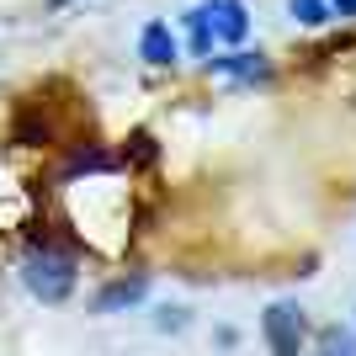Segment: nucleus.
<instances>
[{
  "label": "nucleus",
  "mask_w": 356,
  "mask_h": 356,
  "mask_svg": "<svg viewBox=\"0 0 356 356\" xmlns=\"http://www.w3.org/2000/svg\"><path fill=\"white\" fill-rule=\"evenodd\" d=\"M138 59L154 64V70L181 59V38L170 32V22H144V27H138Z\"/></svg>",
  "instance_id": "5"
},
{
  "label": "nucleus",
  "mask_w": 356,
  "mask_h": 356,
  "mask_svg": "<svg viewBox=\"0 0 356 356\" xmlns=\"http://www.w3.org/2000/svg\"><path fill=\"white\" fill-rule=\"evenodd\" d=\"M261 335H266L271 356H303V341H309V314L298 309L293 298H277L261 314Z\"/></svg>",
  "instance_id": "2"
},
{
  "label": "nucleus",
  "mask_w": 356,
  "mask_h": 356,
  "mask_svg": "<svg viewBox=\"0 0 356 356\" xmlns=\"http://www.w3.org/2000/svg\"><path fill=\"white\" fill-rule=\"evenodd\" d=\"M154 325H160V330H181V325H186V309H160Z\"/></svg>",
  "instance_id": "9"
},
{
  "label": "nucleus",
  "mask_w": 356,
  "mask_h": 356,
  "mask_svg": "<svg viewBox=\"0 0 356 356\" xmlns=\"http://www.w3.org/2000/svg\"><path fill=\"white\" fill-rule=\"evenodd\" d=\"M314 356H356V330L351 325H319L314 330Z\"/></svg>",
  "instance_id": "7"
},
{
  "label": "nucleus",
  "mask_w": 356,
  "mask_h": 356,
  "mask_svg": "<svg viewBox=\"0 0 356 356\" xmlns=\"http://www.w3.org/2000/svg\"><path fill=\"white\" fill-rule=\"evenodd\" d=\"M287 16H293L298 27H325V22H335V16H330V0H287Z\"/></svg>",
  "instance_id": "8"
},
{
  "label": "nucleus",
  "mask_w": 356,
  "mask_h": 356,
  "mask_svg": "<svg viewBox=\"0 0 356 356\" xmlns=\"http://www.w3.org/2000/svg\"><path fill=\"white\" fill-rule=\"evenodd\" d=\"M330 16H341V22H346V16H356V0H330Z\"/></svg>",
  "instance_id": "10"
},
{
  "label": "nucleus",
  "mask_w": 356,
  "mask_h": 356,
  "mask_svg": "<svg viewBox=\"0 0 356 356\" xmlns=\"http://www.w3.org/2000/svg\"><path fill=\"white\" fill-rule=\"evenodd\" d=\"M54 6H64V0H54Z\"/></svg>",
  "instance_id": "11"
},
{
  "label": "nucleus",
  "mask_w": 356,
  "mask_h": 356,
  "mask_svg": "<svg viewBox=\"0 0 356 356\" xmlns=\"http://www.w3.org/2000/svg\"><path fill=\"white\" fill-rule=\"evenodd\" d=\"M74 282H80L74 255L54 250V245H38V250H27V261H22V287H27L38 303H70Z\"/></svg>",
  "instance_id": "1"
},
{
  "label": "nucleus",
  "mask_w": 356,
  "mask_h": 356,
  "mask_svg": "<svg viewBox=\"0 0 356 356\" xmlns=\"http://www.w3.org/2000/svg\"><path fill=\"white\" fill-rule=\"evenodd\" d=\"M208 74H218V80H234V86H255V80H271V59L261 54V48H229V54H213L208 59Z\"/></svg>",
  "instance_id": "4"
},
{
  "label": "nucleus",
  "mask_w": 356,
  "mask_h": 356,
  "mask_svg": "<svg viewBox=\"0 0 356 356\" xmlns=\"http://www.w3.org/2000/svg\"><path fill=\"white\" fill-rule=\"evenodd\" d=\"M144 298H149V277L134 271V277H112V282L96 293L90 309H96V314H122V309H134V303H144Z\"/></svg>",
  "instance_id": "6"
},
{
  "label": "nucleus",
  "mask_w": 356,
  "mask_h": 356,
  "mask_svg": "<svg viewBox=\"0 0 356 356\" xmlns=\"http://www.w3.org/2000/svg\"><path fill=\"white\" fill-rule=\"evenodd\" d=\"M192 22H202V27L218 38V43L239 48L245 38H250V6L245 0H202V6H192Z\"/></svg>",
  "instance_id": "3"
}]
</instances>
